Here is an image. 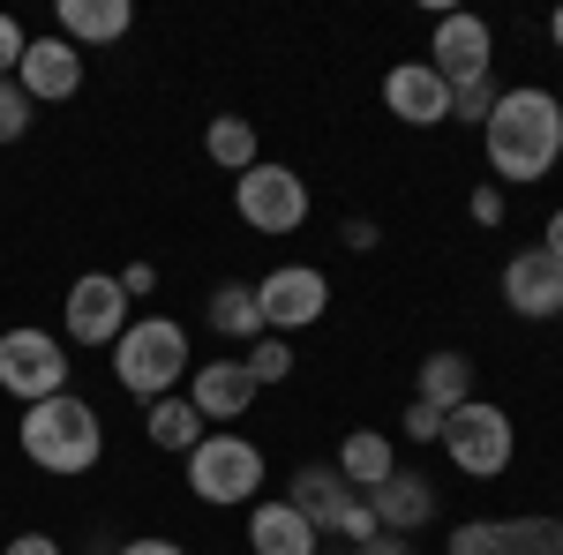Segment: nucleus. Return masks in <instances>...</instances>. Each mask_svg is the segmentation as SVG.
I'll return each mask as SVG.
<instances>
[{
	"instance_id": "nucleus-20",
	"label": "nucleus",
	"mask_w": 563,
	"mask_h": 555,
	"mask_svg": "<svg viewBox=\"0 0 563 555\" xmlns=\"http://www.w3.org/2000/svg\"><path fill=\"white\" fill-rule=\"evenodd\" d=\"M143 435H151V451H174V458H188V451L211 435V421L188 406V390H174V398L143 406Z\"/></svg>"
},
{
	"instance_id": "nucleus-26",
	"label": "nucleus",
	"mask_w": 563,
	"mask_h": 555,
	"mask_svg": "<svg viewBox=\"0 0 563 555\" xmlns=\"http://www.w3.org/2000/svg\"><path fill=\"white\" fill-rule=\"evenodd\" d=\"M31 98H23V84H0V143H23L31 135Z\"/></svg>"
},
{
	"instance_id": "nucleus-28",
	"label": "nucleus",
	"mask_w": 563,
	"mask_h": 555,
	"mask_svg": "<svg viewBox=\"0 0 563 555\" xmlns=\"http://www.w3.org/2000/svg\"><path fill=\"white\" fill-rule=\"evenodd\" d=\"M23 53H31V38H23V23H15V15H0V84H15Z\"/></svg>"
},
{
	"instance_id": "nucleus-12",
	"label": "nucleus",
	"mask_w": 563,
	"mask_h": 555,
	"mask_svg": "<svg viewBox=\"0 0 563 555\" xmlns=\"http://www.w3.org/2000/svg\"><path fill=\"white\" fill-rule=\"evenodd\" d=\"M504 300L526 323H556L563 315V263L549 248H519V256L504 263Z\"/></svg>"
},
{
	"instance_id": "nucleus-34",
	"label": "nucleus",
	"mask_w": 563,
	"mask_h": 555,
	"mask_svg": "<svg viewBox=\"0 0 563 555\" xmlns=\"http://www.w3.org/2000/svg\"><path fill=\"white\" fill-rule=\"evenodd\" d=\"M121 555H188V548H180V541H158V533H151V541H121Z\"/></svg>"
},
{
	"instance_id": "nucleus-11",
	"label": "nucleus",
	"mask_w": 563,
	"mask_h": 555,
	"mask_svg": "<svg viewBox=\"0 0 563 555\" xmlns=\"http://www.w3.org/2000/svg\"><path fill=\"white\" fill-rule=\"evenodd\" d=\"M429 68L443 84H474L496 68V31L481 23V15H459V8H443L435 15V38H429Z\"/></svg>"
},
{
	"instance_id": "nucleus-5",
	"label": "nucleus",
	"mask_w": 563,
	"mask_h": 555,
	"mask_svg": "<svg viewBox=\"0 0 563 555\" xmlns=\"http://www.w3.org/2000/svg\"><path fill=\"white\" fill-rule=\"evenodd\" d=\"M435 443L451 451V466L466 473V480H496V473L519 458V428H511V413H504L496 398H466V406H451Z\"/></svg>"
},
{
	"instance_id": "nucleus-17",
	"label": "nucleus",
	"mask_w": 563,
	"mask_h": 555,
	"mask_svg": "<svg viewBox=\"0 0 563 555\" xmlns=\"http://www.w3.org/2000/svg\"><path fill=\"white\" fill-rule=\"evenodd\" d=\"M316 548H323V533H316L286 496L249 503V555H316Z\"/></svg>"
},
{
	"instance_id": "nucleus-6",
	"label": "nucleus",
	"mask_w": 563,
	"mask_h": 555,
	"mask_svg": "<svg viewBox=\"0 0 563 555\" xmlns=\"http://www.w3.org/2000/svg\"><path fill=\"white\" fill-rule=\"evenodd\" d=\"M233 211H241V225H249V233L278 241V233H301V225H308L316 196H308V180L294 166L263 158V166H249L241 180H233Z\"/></svg>"
},
{
	"instance_id": "nucleus-15",
	"label": "nucleus",
	"mask_w": 563,
	"mask_h": 555,
	"mask_svg": "<svg viewBox=\"0 0 563 555\" xmlns=\"http://www.w3.org/2000/svg\"><path fill=\"white\" fill-rule=\"evenodd\" d=\"M256 398H263V390L249 384L241 360H196V368H188V406H196L211 428H233Z\"/></svg>"
},
{
	"instance_id": "nucleus-19",
	"label": "nucleus",
	"mask_w": 563,
	"mask_h": 555,
	"mask_svg": "<svg viewBox=\"0 0 563 555\" xmlns=\"http://www.w3.org/2000/svg\"><path fill=\"white\" fill-rule=\"evenodd\" d=\"M331 466H339V480H346L353 496H376L390 473H398V451H390V435H376V428H353Z\"/></svg>"
},
{
	"instance_id": "nucleus-33",
	"label": "nucleus",
	"mask_w": 563,
	"mask_h": 555,
	"mask_svg": "<svg viewBox=\"0 0 563 555\" xmlns=\"http://www.w3.org/2000/svg\"><path fill=\"white\" fill-rule=\"evenodd\" d=\"M353 555H413V541L406 533H376V541H361Z\"/></svg>"
},
{
	"instance_id": "nucleus-24",
	"label": "nucleus",
	"mask_w": 563,
	"mask_h": 555,
	"mask_svg": "<svg viewBox=\"0 0 563 555\" xmlns=\"http://www.w3.org/2000/svg\"><path fill=\"white\" fill-rule=\"evenodd\" d=\"M241 368H249V384H256V390L286 384V376H294V345H286V338H256L249 353H241Z\"/></svg>"
},
{
	"instance_id": "nucleus-14",
	"label": "nucleus",
	"mask_w": 563,
	"mask_h": 555,
	"mask_svg": "<svg viewBox=\"0 0 563 555\" xmlns=\"http://www.w3.org/2000/svg\"><path fill=\"white\" fill-rule=\"evenodd\" d=\"M15 84H23V98L31 106H60V98H76L84 90V53L60 38H31V53H23V68H15Z\"/></svg>"
},
{
	"instance_id": "nucleus-38",
	"label": "nucleus",
	"mask_w": 563,
	"mask_h": 555,
	"mask_svg": "<svg viewBox=\"0 0 563 555\" xmlns=\"http://www.w3.org/2000/svg\"><path fill=\"white\" fill-rule=\"evenodd\" d=\"M556 518H563V511H556Z\"/></svg>"
},
{
	"instance_id": "nucleus-9",
	"label": "nucleus",
	"mask_w": 563,
	"mask_h": 555,
	"mask_svg": "<svg viewBox=\"0 0 563 555\" xmlns=\"http://www.w3.org/2000/svg\"><path fill=\"white\" fill-rule=\"evenodd\" d=\"M256 308H263V331H271V338L308 331V323H323V308H331V278H323L316 263H278L271 278H256Z\"/></svg>"
},
{
	"instance_id": "nucleus-37",
	"label": "nucleus",
	"mask_w": 563,
	"mask_h": 555,
	"mask_svg": "<svg viewBox=\"0 0 563 555\" xmlns=\"http://www.w3.org/2000/svg\"><path fill=\"white\" fill-rule=\"evenodd\" d=\"M556 113H563V90H556Z\"/></svg>"
},
{
	"instance_id": "nucleus-7",
	"label": "nucleus",
	"mask_w": 563,
	"mask_h": 555,
	"mask_svg": "<svg viewBox=\"0 0 563 555\" xmlns=\"http://www.w3.org/2000/svg\"><path fill=\"white\" fill-rule=\"evenodd\" d=\"M0 390H8V398H23V406L60 398V390H68V353H60V338L38 331V323L0 331Z\"/></svg>"
},
{
	"instance_id": "nucleus-10",
	"label": "nucleus",
	"mask_w": 563,
	"mask_h": 555,
	"mask_svg": "<svg viewBox=\"0 0 563 555\" xmlns=\"http://www.w3.org/2000/svg\"><path fill=\"white\" fill-rule=\"evenodd\" d=\"M135 300L121 293V278L113 270H84L76 286H68V300H60V323H68V345H113L121 331H129Z\"/></svg>"
},
{
	"instance_id": "nucleus-18",
	"label": "nucleus",
	"mask_w": 563,
	"mask_h": 555,
	"mask_svg": "<svg viewBox=\"0 0 563 555\" xmlns=\"http://www.w3.org/2000/svg\"><path fill=\"white\" fill-rule=\"evenodd\" d=\"M368 511H376V525H384V533H421V525H429L435 518V488L429 480H421V473H390L384 488H376V496H368Z\"/></svg>"
},
{
	"instance_id": "nucleus-22",
	"label": "nucleus",
	"mask_w": 563,
	"mask_h": 555,
	"mask_svg": "<svg viewBox=\"0 0 563 555\" xmlns=\"http://www.w3.org/2000/svg\"><path fill=\"white\" fill-rule=\"evenodd\" d=\"M413 398H421V406H435V413L466 406V398H474V360H466V353H429V360H421Z\"/></svg>"
},
{
	"instance_id": "nucleus-30",
	"label": "nucleus",
	"mask_w": 563,
	"mask_h": 555,
	"mask_svg": "<svg viewBox=\"0 0 563 555\" xmlns=\"http://www.w3.org/2000/svg\"><path fill=\"white\" fill-rule=\"evenodd\" d=\"M339 241H346L353 256H368V248H376L384 233H376V218H346V225H339Z\"/></svg>"
},
{
	"instance_id": "nucleus-31",
	"label": "nucleus",
	"mask_w": 563,
	"mask_h": 555,
	"mask_svg": "<svg viewBox=\"0 0 563 555\" xmlns=\"http://www.w3.org/2000/svg\"><path fill=\"white\" fill-rule=\"evenodd\" d=\"M121 293H129V300L158 293V270H151V263H129V270H121Z\"/></svg>"
},
{
	"instance_id": "nucleus-35",
	"label": "nucleus",
	"mask_w": 563,
	"mask_h": 555,
	"mask_svg": "<svg viewBox=\"0 0 563 555\" xmlns=\"http://www.w3.org/2000/svg\"><path fill=\"white\" fill-rule=\"evenodd\" d=\"M541 248H549V256H556V263H563V211H556V218H549V233H541Z\"/></svg>"
},
{
	"instance_id": "nucleus-1",
	"label": "nucleus",
	"mask_w": 563,
	"mask_h": 555,
	"mask_svg": "<svg viewBox=\"0 0 563 555\" xmlns=\"http://www.w3.org/2000/svg\"><path fill=\"white\" fill-rule=\"evenodd\" d=\"M481 158L496 173V188H526V180H549L563 166V113L556 90L519 84L496 98L488 129H481Z\"/></svg>"
},
{
	"instance_id": "nucleus-23",
	"label": "nucleus",
	"mask_w": 563,
	"mask_h": 555,
	"mask_svg": "<svg viewBox=\"0 0 563 555\" xmlns=\"http://www.w3.org/2000/svg\"><path fill=\"white\" fill-rule=\"evenodd\" d=\"M203 158H211L218 173H241L249 166H263V151H256V121H241V113H218L211 129H203Z\"/></svg>"
},
{
	"instance_id": "nucleus-36",
	"label": "nucleus",
	"mask_w": 563,
	"mask_h": 555,
	"mask_svg": "<svg viewBox=\"0 0 563 555\" xmlns=\"http://www.w3.org/2000/svg\"><path fill=\"white\" fill-rule=\"evenodd\" d=\"M549 45H556V53H563V8H556V15H549Z\"/></svg>"
},
{
	"instance_id": "nucleus-13",
	"label": "nucleus",
	"mask_w": 563,
	"mask_h": 555,
	"mask_svg": "<svg viewBox=\"0 0 563 555\" xmlns=\"http://www.w3.org/2000/svg\"><path fill=\"white\" fill-rule=\"evenodd\" d=\"M384 106H390V121H406V129H443L451 121V84L435 76L429 60H398L384 76Z\"/></svg>"
},
{
	"instance_id": "nucleus-2",
	"label": "nucleus",
	"mask_w": 563,
	"mask_h": 555,
	"mask_svg": "<svg viewBox=\"0 0 563 555\" xmlns=\"http://www.w3.org/2000/svg\"><path fill=\"white\" fill-rule=\"evenodd\" d=\"M15 451H23L38 473H53V480H76V473H90L98 458H106V421H98L90 398L60 390V398L23 406V421H15Z\"/></svg>"
},
{
	"instance_id": "nucleus-27",
	"label": "nucleus",
	"mask_w": 563,
	"mask_h": 555,
	"mask_svg": "<svg viewBox=\"0 0 563 555\" xmlns=\"http://www.w3.org/2000/svg\"><path fill=\"white\" fill-rule=\"evenodd\" d=\"M466 218H474L481 233H496V225H504V188H496V180H481L474 196H466Z\"/></svg>"
},
{
	"instance_id": "nucleus-3",
	"label": "nucleus",
	"mask_w": 563,
	"mask_h": 555,
	"mask_svg": "<svg viewBox=\"0 0 563 555\" xmlns=\"http://www.w3.org/2000/svg\"><path fill=\"white\" fill-rule=\"evenodd\" d=\"M188 368H196V353H188V331L174 315H135L129 331L113 338V384L129 398H143V406L174 398L188 384Z\"/></svg>"
},
{
	"instance_id": "nucleus-21",
	"label": "nucleus",
	"mask_w": 563,
	"mask_h": 555,
	"mask_svg": "<svg viewBox=\"0 0 563 555\" xmlns=\"http://www.w3.org/2000/svg\"><path fill=\"white\" fill-rule=\"evenodd\" d=\"M203 315H211L218 338H233L241 353H249L256 338H271V331H263V308H256V286H241V278H225V286L211 293V308H203Z\"/></svg>"
},
{
	"instance_id": "nucleus-4",
	"label": "nucleus",
	"mask_w": 563,
	"mask_h": 555,
	"mask_svg": "<svg viewBox=\"0 0 563 555\" xmlns=\"http://www.w3.org/2000/svg\"><path fill=\"white\" fill-rule=\"evenodd\" d=\"M263 451L241 435V428H211L196 451H188V488H196V503H211V511H241V503H263Z\"/></svg>"
},
{
	"instance_id": "nucleus-16",
	"label": "nucleus",
	"mask_w": 563,
	"mask_h": 555,
	"mask_svg": "<svg viewBox=\"0 0 563 555\" xmlns=\"http://www.w3.org/2000/svg\"><path fill=\"white\" fill-rule=\"evenodd\" d=\"M53 31L90 53V45H121L135 31V8L129 0H53Z\"/></svg>"
},
{
	"instance_id": "nucleus-32",
	"label": "nucleus",
	"mask_w": 563,
	"mask_h": 555,
	"mask_svg": "<svg viewBox=\"0 0 563 555\" xmlns=\"http://www.w3.org/2000/svg\"><path fill=\"white\" fill-rule=\"evenodd\" d=\"M0 555H60V541H53V533H15Z\"/></svg>"
},
{
	"instance_id": "nucleus-25",
	"label": "nucleus",
	"mask_w": 563,
	"mask_h": 555,
	"mask_svg": "<svg viewBox=\"0 0 563 555\" xmlns=\"http://www.w3.org/2000/svg\"><path fill=\"white\" fill-rule=\"evenodd\" d=\"M496 98H504V90L488 84V76H474V84H451V121H466V129H488Z\"/></svg>"
},
{
	"instance_id": "nucleus-29",
	"label": "nucleus",
	"mask_w": 563,
	"mask_h": 555,
	"mask_svg": "<svg viewBox=\"0 0 563 555\" xmlns=\"http://www.w3.org/2000/svg\"><path fill=\"white\" fill-rule=\"evenodd\" d=\"M406 435H413V443H435V435H443V413H435V406H421V398H413V406H406Z\"/></svg>"
},
{
	"instance_id": "nucleus-8",
	"label": "nucleus",
	"mask_w": 563,
	"mask_h": 555,
	"mask_svg": "<svg viewBox=\"0 0 563 555\" xmlns=\"http://www.w3.org/2000/svg\"><path fill=\"white\" fill-rule=\"evenodd\" d=\"M443 555H563V518H466V525H451Z\"/></svg>"
}]
</instances>
